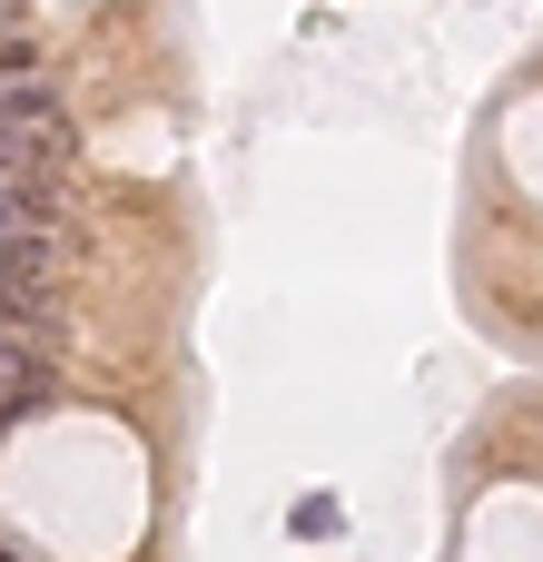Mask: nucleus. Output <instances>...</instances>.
<instances>
[{"label":"nucleus","instance_id":"f257e3e1","mask_svg":"<svg viewBox=\"0 0 543 562\" xmlns=\"http://www.w3.org/2000/svg\"><path fill=\"white\" fill-rule=\"evenodd\" d=\"M30 237H49V207H40V188L0 178V257H10V247H30Z\"/></svg>","mask_w":543,"mask_h":562},{"label":"nucleus","instance_id":"f03ea898","mask_svg":"<svg viewBox=\"0 0 543 562\" xmlns=\"http://www.w3.org/2000/svg\"><path fill=\"white\" fill-rule=\"evenodd\" d=\"M0 346H10V316H0Z\"/></svg>","mask_w":543,"mask_h":562}]
</instances>
